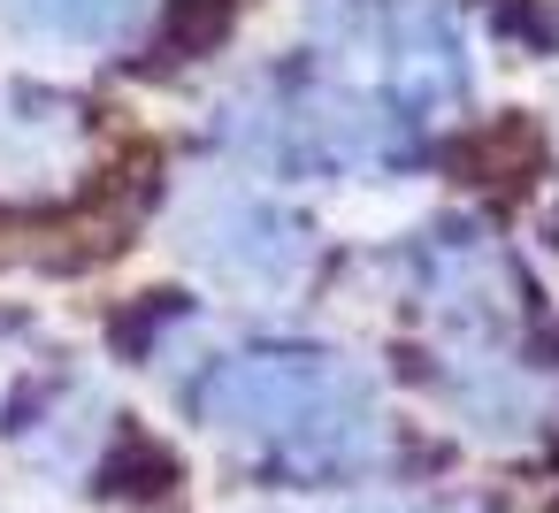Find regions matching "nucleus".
Returning <instances> with one entry per match:
<instances>
[{
	"label": "nucleus",
	"instance_id": "nucleus-4",
	"mask_svg": "<svg viewBox=\"0 0 559 513\" xmlns=\"http://www.w3.org/2000/svg\"><path fill=\"white\" fill-rule=\"evenodd\" d=\"M215 230H223V238H207V253H215L223 269H238V276L276 284V276H292V261H299V230H292L284 215H269V207H230Z\"/></svg>",
	"mask_w": 559,
	"mask_h": 513
},
{
	"label": "nucleus",
	"instance_id": "nucleus-1",
	"mask_svg": "<svg viewBox=\"0 0 559 513\" xmlns=\"http://www.w3.org/2000/svg\"><path fill=\"white\" fill-rule=\"evenodd\" d=\"M192 406L299 475H345L376 452V406L330 353H230Z\"/></svg>",
	"mask_w": 559,
	"mask_h": 513
},
{
	"label": "nucleus",
	"instance_id": "nucleus-2",
	"mask_svg": "<svg viewBox=\"0 0 559 513\" xmlns=\"http://www.w3.org/2000/svg\"><path fill=\"white\" fill-rule=\"evenodd\" d=\"M0 16L62 47H116L146 16V0H0Z\"/></svg>",
	"mask_w": 559,
	"mask_h": 513
},
{
	"label": "nucleus",
	"instance_id": "nucleus-3",
	"mask_svg": "<svg viewBox=\"0 0 559 513\" xmlns=\"http://www.w3.org/2000/svg\"><path fill=\"white\" fill-rule=\"evenodd\" d=\"M452 169H460L467 184L521 192V184L544 169V131H536V123H521V116H506V123H483V131H467V139L452 146Z\"/></svg>",
	"mask_w": 559,
	"mask_h": 513
}]
</instances>
